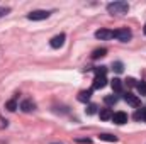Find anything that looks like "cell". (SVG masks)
I'll list each match as a JSON object with an SVG mask.
<instances>
[{
    "instance_id": "6da1fadb",
    "label": "cell",
    "mask_w": 146,
    "mask_h": 144,
    "mask_svg": "<svg viewBox=\"0 0 146 144\" xmlns=\"http://www.w3.org/2000/svg\"><path fill=\"white\" fill-rule=\"evenodd\" d=\"M107 12L109 14H127L129 12V3L127 2H110L107 3Z\"/></svg>"
},
{
    "instance_id": "7a4b0ae2",
    "label": "cell",
    "mask_w": 146,
    "mask_h": 144,
    "mask_svg": "<svg viewBox=\"0 0 146 144\" xmlns=\"http://www.w3.org/2000/svg\"><path fill=\"white\" fill-rule=\"evenodd\" d=\"M112 37H115V39L121 41V42H129L131 37H133V32H131L127 27H122V29H115V31H112Z\"/></svg>"
},
{
    "instance_id": "3957f363",
    "label": "cell",
    "mask_w": 146,
    "mask_h": 144,
    "mask_svg": "<svg viewBox=\"0 0 146 144\" xmlns=\"http://www.w3.org/2000/svg\"><path fill=\"white\" fill-rule=\"evenodd\" d=\"M49 15H51L49 10H33V12L27 14V19H29V20H44V19H48Z\"/></svg>"
},
{
    "instance_id": "277c9868",
    "label": "cell",
    "mask_w": 146,
    "mask_h": 144,
    "mask_svg": "<svg viewBox=\"0 0 146 144\" xmlns=\"http://www.w3.org/2000/svg\"><path fill=\"white\" fill-rule=\"evenodd\" d=\"M122 98H124V102H126L127 105H131V107H134V108H138L139 105H141V100H139L136 95L129 93V92H127V93H124V97H122Z\"/></svg>"
},
{
    "instance_id": "5b68a950",
    "label": "cell",
    "mask_w": 146,
    "mask_h": 144,
    "mask_svg": "<svg viewBox=\"0 0 146 144\" xmlns=\"http://www.w3.org/2000/svg\"><path fill=\"white\" fill-rule=\"evenodd\" d=\"M107 85V78H106V75H95V78H94V85H92V90H100V88H104Z\"/></svg>"
},
{
    "instance_id": "8992f818",
    "label": "cell",
    "mask_w": 146,
    "mask_h": 144,
    "mask_svg": "<svg viewBox=\"0 0 146 144\" xmlns=\"http://www.w3.org/2000/svg\"><path fill=\"white\" fill-rule=\"evenodd\" d=\"M65 39H66V36L61 32V34H58V36H54L51 41H49V44H51V48L53 49H58V48H61L63 44H65Z\"/></svg>"
},
{
    "instance_id": "52a82bcc",
    "label": "cell",
    "mask_w": 146,
    "mask_h": 144,
    "mask_svg": "<svg viewBox=\"0 0 146 144\" xmlns=\"http://www.w3.org/2000/svg\"><path fill=\"white\" fill-rule=\"evenodd\" d=\"M112 120H114V124L122 126L127 122V114L126 112H115V114H112Z\"/></svg>"
},
{
    "instance_id": "ba28073f",
    "label": "cell",
    "mask_w": 146,
    "mask_h": 144,
    "mask_svg": "<svg viewBox=\"0 0 146 144\" xmlns=\"http://www.w3.org/2000/svg\"><path fill=\"white\" fill-rule=\"evenodd\" d=\"M95 37L100 39V41H109V39H112V31H109V29H99V31H95Z\"/></svg>"
},
{
    "instance_id": "9c48e42d",
    "label": "cell",
    "mask_w": 146,
    "mask_h": 144,
    "mask_svg": "<svg viewBox=\"0 0 146 144\" xmlns=\"http://www.w3.org/2000/svg\"><path fill=\"white\" fill-rule=\"evenodd\" d=\"M21 108H22V112H33L34 108H36V104L33 102V100H22V104H21Z\"/></svg>"
},
{
    "instance_id": "30bf717a",
    "label": "cell",
    "mask_w": 146,
    "mask_h": 144,
    "mask_svg": "<svg viewBox=\"0 0 146 144\" xmlns=\"http://www.w3.org/2000/svg\"><path fill=\"white\" fill-rule=\"evenodd\" d=\"M110 87H112V90H114L115 93H122V81H121L119 78H114V80L110 81Z\"/></svg>"
},
{
    "instance_id": "8fae6325",
    "label": "cell",
    "mask_w": 146,
    "mask_h": 144,
    "mask_svg": "<svg viewBox=\"0 0 146 144\" xmlns=\"http://www.w3.org/2000/svg\"><path fill=\"white\" fill-rule=\"evenodd\" d=\"M92 92H94V90H83V92H80V93H78V100L83 102V104L88 102L90 97H92Z\"/></svg>"
},
{
    "instance_id": "7c38bea8",
    "label": "cell",
    "mask_w": 146,
    "mask_h": 144,
    "mask_svg": "<svg viewBox=\"0 0 146 144\" xmlns=\"http://www.w3.org/2000/svg\"><path fill=\"white\" fill-rule=\"evenodd\" d=\"M107 54V49L106 48H100V49H95L94 53H92V59H100V58H104Z\"/></svg>"
},
{
    "instance_id": "4fadbf2b",
    "label": "cell",
    "mask_w": 146,
    "mask_h": 144,
    "mask_svg": "<svg viewBox=\"0 0 146 144\" xmlns=\"http://www.w3.org/2000/svg\"><path fill=\"white\" fill-rule=\"evenodd\" d=\"M99 115H100L102 120H109V119H112V110L110 108H102Z\"/></svg>"
},
{
    "instance_id": "5bb4252c",
    "label": "cell",
    "mask_w": 146,
    "mask_h": 144,
    "mask_svg": "<svg viewBox=\"0 0 146 144\" xmlns=\"http://www.w3.org/2000/svg\"><path fill=\"white\" fill-rule=\"evenodd\" d=\"M99 139L100 141H107V143H115L117 141V137L112 136V134H99Z\"/></svg>"
},
{
    "instance_id": "9a60e30c",
    "label": "cell",
    "mask_w": 146,
    "mask_h": 144,
    "mask_svg": "<svg viewBox=\"0 0 146 144\" xmlns=\"http://www.w3.org/2000/svg\"><path fill=\"white\" fill-rule=\"evenodd\" d=\"M104 104H106V105H115V104H117V97H115V95H107V97H104Z\"/></svg>"
},
{
    "instance_id": "2e32d148",
    "label": "cell",
    "mask_w": 146,
    "mask_h": 144,
    "mask_svg": "<svg viewBox=\"0 0 146 144\" xmlns=\"http://www.w3.org/2000/svg\"><path fill=\"white\" fill-rule=\"evenodd\" d=\"M145 117H146V108H138L136 114H134V119L136 120H145Z\"/></svg>"
},
{
    "instance_id": "e0dca14e",
    "label": "cell",
    "mask_w": 146,
    "mask_h": 144,
    "mask_svg": "<svg viewBox=\"0 0 146 144\" xmlns=\"http://www.w3.org/2000/svg\"><path fill=\"white\" fill-rule=\"evenodd\" d=\"M112 70L115 73H122L124 71V65H122L121 61H114V63H112Z\"/></svg>"
},
{
    "instance_id": "ac0fdd59",
    "label": "cell",
    "mask_w": 146,
    "mask_h": 144,
    "mask_svg": "<svg viewBox=\"0 0 146 144\" xmlns=\"http://www.w3.org/2000/svg\"><path fill=\"white\" fill-rule=\"evenodd\" d=\"M5 108H7V110H10V112H14V110L17 108V102H15V98H12V100H9V102L5 104Z\"/></svg>"
},
{
    "instance_id": "d6986e66",
    "label": "cell",
    "mask_w": 146,
    "mask_h": 144,
    "mask_svg": "<svg viewBox=\"0 0 146 144\" xmlns=\"http://www.w3.org/2000/svg\"><path fill=\"white\" fill-rule=\"evenodd\" d=\"M136 88H138V92H139L141 95H146V83L145 81H138V83H136Z\"/></svg>"
},
{
    "instance_id": "ffe728a7",
    "label": "cell",
    "mask_w": 146,
    "mask_h": 144,
    "mask_svg": "<svg viewBox=\"0 0 146 144\" xmlns=\"http://www.w3.org/2000/svg\"><path fill=\"white\" fill-rule=\"evenodd\" d=\"M94 73H95V75H106V73H107V68H106V66L95 68V70H94Z\"/></svg>"
},
{
    "instance_id": "44dd1931",
    "label": "cell",
    "mask_w": 146,
    "mask_h": 144,
    "mask_svg": "<svg viewBox=\"0 0 146 144\" xmlns=\"http://www.w3.org/2000/svg\"><path fill=\"white\" fill-rule=\"evenodd\" d=\"M95 108H97V105H88V107H87V114H88V115L95 114Z\"/></svg>"
},
{
    "instance_id": "7402d4cb",
    "label": "cell",
    "mask_w": 146,
    "mask_h": 144,
    "mask_svg": "<svg viewBox=\"0 0 146 144\" xmlns=\"http://www.w3.org/2000/svg\"><path fill=\"white\" fill-rule=\"evenodd\" d=\"M9 12H10V9H7V7H2V9H0V19H2L3 15H7Z\"/></svg>"
},
{
    "instance_id": "603a6c76",
    "label": "cell",
    "mask_w": 146,
    "mask_h": 144,
    "mask_svg": "<svg viewBox=\"0 0 146 144\" xmlns=\"http://www.w3.org/2000/svg\"><path fill=\"white\" fill-rule=\"evenodd\" d=\"M126 83H127L129 87H136V80H134V78H127V80H126Z\"/></svg>"
},
{
    "instance_id": "cb8c5ba5",
    "label": "cell",
    "mask_w": 146,
    "mask_h": 144,
    "mask_svg": "<svg viewBox=\"0 0 146 144\" xmlns=\"http://www.w3.org/2000/svg\"><path fill=\"white\" fill-rule=\"evenodd\" d=\"M76 143H83V144H90L92 139H76Z\"/></svg>"
},
{
    "instance_id": "d4e9b609",
    "label": "cell",
    "mask_w": 146,
    "mask_h": 144,
    "mask_svg": "<svg viewBox=\"0 0 146 144\" xmlns=\"http://www.w3.org/2000/svg\"><path fill=\"white\" fill-rule=\"evenodd\" d=\"M143 32H145V34H146V24H145V27H143Z\"/></svg>"
},
{
    "instance_id": "484cf974",
    "label": "cell",
    "mask_w": 146,
    "mask_h": 144,
    "mask_svg": "<svg viewBox=\"0 0 146 144\" xmlns=\"http://www.w3.org/2000/svg\"><path fill=\"white\" fill-rule=\"evenodd\" d=\"M53 144H58V143H53Z\"/></svg>"
},
{
    "instance_id": "4316f807",
    "label": "cell",
    "mask_w": 146,
    "mask_h": 144,
    "mask_svg": "<svg viewBox=\"0 0 146 144\" xmlns=\"http://www.w3.org/2000/svg\"><path fill=\"white\" fill-rule=\"evenodd\" d=\"M145 122H146V117H145Z\"/></svg>"
}]
</instances>
